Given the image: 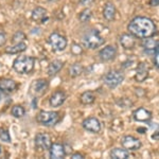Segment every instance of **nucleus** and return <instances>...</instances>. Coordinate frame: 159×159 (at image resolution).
<instances>
[{"mask_svg":"<svg viewBox=\"0 0 159 159\" xmlns=\"http://www.w3.org/2000/svg\"><path fill=\"white\" fill-rule=\"evenodd\" d=\"M0 100H1V93H0Z\"/></svg>","mask_w":159,"mask_h":159,"instance_id":"f704fd0d","label":"nucleus"},{"mask_svg":"<svg viewBox=\"0 0 159 159\" xmlns=\"http://www.w3.org/2000/svg\"><path fill=\"white\" fill-rule=\"evenodd\" d=\"M129 34L138 38H148L157 34V27L148 17L137 16L133 18L127 25Z\"/></svg>","mask_w":159,"mask_h":159,"instance_id":"f257e3e1","label":"nucleus"},{"mask_svg":"<svg viewBox=\"0 0 159 159\" xmlns=\"http://www.w3.org/2000/svg\"><path fill=\"white\" fill-rule=\"evenodd\" d=\"M17 88V83L14 80L11 79H0V90L7 93H11V92L15 91Z\"/></svg>","mask_w":159,"mask_h":159,"instance_id":"f3484780","label":"nucleus"},{"mask_svg":"<svg viewBox=\"0 0 159 159\" xmlns=\"http://www.w3.org/2000/svg\"><path fill=\"white\" fill-rule=\"evenodd\" d=\"M120 43L124 49L126 50H130L134 49V47L136 46V39L134 38L132 34H122L120 36Z\"/></svg>","mask_w":159,"mask_h":159,"instance_id":"a211bd4d","label":"nucleus"},{"mask_svg":"<svg viewBox=\"0 0 159 159\" xmlns=\"http://www.w3.org/2000/svg\"><path fill=\"white\" fill-rule=\"evenodd\" d=\"M61 120L60 114L57 111H47V110H42L37 114L36 121L43 126H54L57 124Z\"/></svg>","mask_w":159,"mask_h":159,"instance_id":"20e7f679","label":"nucleus"},{"mask_svg":"<svg viewBox=\"0 0 159 159\" xmlns=\"http://www.w3.org/2000/svg\"><path fill=\"white\" fill-rule=\"evenodd\" d=\"M71 158L72 159H83L85 157H84V155H82L81 153H74L73 155L71 156Z\"/></svg>","mask_w":159,"mask_h":159,"instance_id":"2f4dec72","label":"nucleus"},{"mask_svg":"<svg viewBox=\"0 0 159 159\" xmlns=\"http://www.w3.org/2000/svg\"><path fill=\"white\" fill-rule=\"evenodd\" d=\"M67 155L65 147L60 143H52L49 148V156L52 159H61Z\"/></svg>","mask_w":159,"mask_h":159,"instance_id":"f8f14e48","label":"nucleus"},{"mask_svg":"<svg viewBox=\"0 0 159 159\" xmlns=\"http://www.w3.org/2000/svg\"><path fill=\"white\" fill-rule=\"evenodd\" d=\"M35 67V58L33 56L21 55L16 57L13 61V69L17 73L20 74H29L34 70Z\"/></svg>","mask_w":159,"mask_h":159,"instance_id":"f03ea898","label":"nucleus"},{"mask_svg":"<svg viewBox=\"0 0 159 159\" xmlns=\"http://www.w3.org/2000/svg\"><path fill=\"white\" fill-rule=\"evenodd\" d=\"M66 99H67V94L65 93V91L57 90L51 96L49 102L52 107H58L64 104V102L66 101Z\"/></svg>","mask_w":159,"mask_h":159,"instance_id":"dca6fc26","label":"nucleus"},{"mask_svg":"<svg viewBox=\"0 0 159 159\" xmlns=\"http://www.w3.org/2000/svg\"><path fill=\"white\" fill-rule=\"evenodd\" d=\"M145 130H147L145 129H141V127H139V129H137V132H141L140 134H144V133H145Z\"/></svg>","mask_w":159,"mask_h":159,"instance_id":"72a5a7b5","label":"nucleus"},{"mask_svg":"<svg viewBox=\"0 0 159 159\" xmlns=\"http://www.w3.org/2000/svg\"><path fill=\"white\" fill-rule=\"evenodd\" d=\"M142 47L144 48L145 51H154L156 48H158V40L151 37L143 38Z\"/></svg>","mask_w":159,"mask_h":159,"instance_id":"5701e85b","label":"nucleus"},{"mask_svg":"<svg viewBox=\"0 0 159 159\" xmlns=\"http://www.w3.org/2000/svg\"><path fill=\"white\" fill-rule=\"evenodd\" d=\"M82 126L84 127V129L91 133H99L101 130V123L94 117L87 118V119L84 120L83 123H82Z\"/></svg>","mask_w":159,"mask_h":159,"instance_id":"9b49d317","label":"nucleus"},{"mask_svg":"<svg viewBox=\"0 0 159 159\" xmlns=\"http://www.w3.org/2000/svg\"><path fill=\"white\" fill-rule=\"evenodd\" d=\"M80 101H81V103H83L85 105L92 104L96 101V96H94V93L92 91H85L81 94Z\"/></svg>","mask_w":159,"mask_h":159,"instance_id":"b1692460","label":"nucleus"},{"mask_svg":"<svg viewBox=\"0 0 159 159\" xmlns=\"http://www.w3.org/2000/svg\"><path fill=\"white\" fill-rule=\"evenodd\" d=\"M32 19L38 24H45L49 19V13L42 7H37L32 12Z\"/></svg>","mask_w":159,"mask_h":159,"instance_id":"ddd939ff","label":"nucleus"},{"mask_svg":"<svg viewBox=\"0 0 159 159\" xmlns=\"http://www.w3.org/2000/svg\"><path fill=\"white\" fill-rule=\"evenodd\" d=\"M129 156H130L129 151L125 150V148H116L114 150H111V152H110V157L114 159H126L129 158Z\"/></svg>","mask_w":159,"mask_h":159,"instance_id":"412c9836","label":"nucleus"},{"mask_svg":"<svg viewBox=\"0 0 159 159\" xmlns=\"http://www.w3.org/2000/svg\"><path fill=\"white\" fill-rule=\"evenodd\" d=\"M148 2H150V4L152 7H158L159 0H148Z\"/></svg>","mask_w":159,"mask_h":159,"instance_id":"473e14b6","label":"nucleus"},{"mask_svg":"<svg viewBox=\"0 0 159 159\" xmlns=\"http://www.w3.org/2000/svg\"><path fill=\"white\" fill-rule=\"evenodd\" d=\"M27 48H28L27 43L24 42H20L15 43L12 47H7L6 49V53L7 54H18V53L24 52V51L27 50Z\"/></svg>","mask_w":159,"mask_h":159,"instance_id":"6ab92c4d","label":"nucleus"},{"mask_svg":"<svg viewBox=\"0 0 159 159\" xmlns=\"http://www.w3.org/2000/svg\"><path fill=\"white\" fill-rule=\"evenodd\" d=\"M84 71V67L81 64H73L70 68H69V74L72 78H76V76L81 75Z\"/></svg>","mask_w":159,"mask_h":159,"instance_id":"393cba45","label":"nucleus"},{"mask_svg":"<svg viewBox=\"0 0 159 159\" xmlns=\"http://www.w3.org/2000/svg\"><path fill=\"white\" fill-rule=\"evenodd\" d=\"M133 118L138 122H148L152 118V112L144 107H140L133 112Z\"/></svg>","mask_w":159,"mask_h":159,"instance_id":"2eb2a0df","label":"nucleus"},{"mask_svg":"<svg viewBox=\"0 0 159 159\" xmlns=\"http://www.w3.org/2000/svg\"><path fill=\"white\" fill-rule=\"evenodd\" d=\"M94 0H79V2L82 4V6H84V7H88V6H90V4L93 2Z\"/></svg>","mask_w":159,"mask_h":159,"instance_id":"7c9ffc66","label":"nucleus"},{"mask_svg":"<svg viewBox=\"0 0 159 159\" xmlns=\"http://www.w3.org/2000/svg\"><path fill=\"white\" fill-rule=\"evenodd\" d=\"M124 81V74L119 70H111L107 72L104 76V83L108 88L115 89L121 85Z\"/></svg>","mask_w":159,"mask_h":159,"instance_id":"423d86ee","label":"nucleus"},{"mask_svg":"<svg viewBox=\"0 0 159 159\" xmlns=\"http://www.w3.org/2000/svg\"><path fill=\"white\" fill-rule=\"evenodd\" d=\"M0 139L7 143H10L12 141L11 136H10V133H9V130H7V129H0Z\"/></svg>","mask_w":159,"mask_h":159,"instance_id":"cd10ccee","label":"nucleus"},{"mask_svg":"<svg viewBox=\"0 0 159 159\" xmlns=\"http://www.w3.org/2000/svg\"><path fill=\"white\" fill-rule=\"evenodd\" d=\"M6 43H7V35L4 33L0 32V47L6 45Z\"/></svg>","mask_w":159,"mask_h":159,"instance_id":"c756f323","label":"nucleus"},{"mask_svg":"<svg viewBox=\"0 0 159 159\" xmlns=\"http://www.w3.org/2000/svg\"><path fill=\"white\" fill-rule=\"evenodd\" d=\"M105 43V39L101 36L98 30L90 29L86 31L84 35L82 36V43L85 48L88 49H97L101 47Z\"/></svg>","mask_w":159,"mask_h":159,"instance_id":"7ed1b4c3","label":"nucleus"},{"mask_svg":"<svg viewBox=\"0 0 159 159\" xmlns=\"http://www.w3.org/2000/svg\"><path fill=\"white\" fill-rule=\"evenodd\" d=\"M0 153H1V148H0Z\"/></svg>","mask_w":159,"mask_h":159,"instance_id":"c9c22d12","label":"nucleus"},{"mask_svg":"<svg viewBox=\"0 0 159 159\" xmlns=\"http://www.w3.org/2000/svg\"><path fill=\"white\" fill-rule=\"evenodd\" d=\"M116 55H117V49L115 46H106L102 50H100L99 52L100 58L103 61H110L115 60Z\"/></svg>","mask_w":159,"mask_h":159,"instance_id":"4468645a","label":"nucleus"},{"mask_svg":"<svg viewBox=\"0 0 159 159\" xmlns=\"http://www.w3.org/2000/svg\"><path fill=\"white\" fill-rule=\"evenodd\" d=\"M91 16H92V13L89 9H85L84 11L81 12V14L79 15V19L81 22L85 24V22H88L89 20L91 19Z\"/></svg>","mask_w":159,"mask_h":159,"instance_id":"bb28decb","label":"nucleus"},{"mask_svg":"<svg viewBox=\"0 0 159 159\" xmlns=\"http://www.w3.org/2000/svg\"><path fill=\"white\" fill-rule=\"evenodd\" d=\"M103 16L106 20H114L115 17H116V7H115L114 4L111 3H107L104 7L103 11Z\"/></svg>","mask_w":159,"mask_h":159,"instance_id":"4be33fe9","label":"nucleus"},{"mask_svg":"<svg viewBox=\"0 0 159 159\" xmlns=\"http://www.w3.org/2000/svg\"><path fill=\"white\" fill-rule=\"evenodd\" d=\"M51 144H52V140H51L50 135L46 134V133H38L35 136V148L37 150L39 151L49 150Z\"/></svg>","mask_w":159,"mask_h":159,"instance_id":"6e6552de","label":"nucleus"},{"mask_svg":"<svg viewBox=\"0 0 159 159\" xmlns=\"http://www.w3.org/2000/svg\"><path fill=\"white\" fill-rule=\"evenodd\" d=\"M148 73H150V68H148V64L144 61H141L138 64L137 69H136L135 80L138 83H142L148 78Z\"/></svg>","mask_w":159,"mask_h":159,"instance_id":"9d476101","label":"nucleus"},{"mask_svg":"<svg viewBox=\"0 0 159 159\" xmlns=\"http://www.w3.org/2000/svg\"><path fill=\"white\" fill-rule=\"evenodd\" d=\"M24 39H25V33L22 32V31H17L16 33L14 34V36H13V42H14L15 43H20V42H22Z\"/></svg>","mask_w":159,"mask_h":159,"instance_id":"c85d7f7f","label":"nucleus"},{"mask_svg":"<svg viewBox=\"0 0 159 159\" xmlns=\"http://www.w3.org/2000/svg\"><path fill=\"white\" fill-rule=\"evenodd\" d=\"M49 88V82L46 79H38L32 82L30 85L29 93L34 99H37L39 97H43L46 93V91Z\"/></svg>","mask_w":159,"mask_h":159,"instance_id":"39448f33","label":"nucleus"},{"mask_svg":"<svg viewBox=\"0 0 159 159\" xmlns=\"http://www.w3.org/2000/svg\"><path fill=\"white\" fill-rule=\"evenodd\" d=\"M48 42H49L50 46L52 47V49L54 51H63L65 50V48L67 47V39L65 36L58 34V33H51L49 38H48Z\"/></svg>","mask_w":159,"mask_h":159,"instance_id":"0eeeda50","label":"nucleus"},{"mask_svg":"<svg viewBox=\"0 0 159 159\" xmlns=\"http://www.w3.org/2000/svg\"><path fill=\"white\" fill-rule=\"evenodd\" d=\"M64 66V61H61L60 60H54L53 61H51L48 66V74L50 76H53L55 75L56 73L60 72V70L63 68Z\"/></svg>","mask_w":159,"mask_h":159,"instance_id":"aec40b11","label":"nucleus"},{"mask_svg":"<svg viewBox=\"0 0 159 159\" xmlns=\"http://www.w3.org/2000/svg\"><path fill=\"white\" fill-rule=\"evenodd\" d=\"M121 144L127 151H137L142 147L141 141L133 136H124L121 139Z\"/></svg>","mask_w":159,"mask_h":159,"instance_id":"1a4fd4ad","label":"nucleus"},{"mask_svg":"<svg viewBox=\"0 0 159 159\" xmlns=\"http://www.w3.org/2000/svg\"><path fill=\"white\" fill-rule=\"evenodd\" d=\"M11 114H12V116H14L15 118H21L25 116V110L21 105H15L11 110Z\"/></svg>","mask_w":159,"mask_h":159,"instance_id":"a878e982","label":"nucleus"}]
</instances>
